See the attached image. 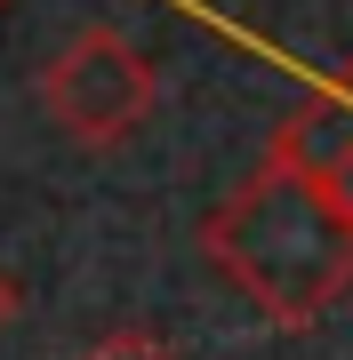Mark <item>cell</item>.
Returning a JSON list of instances; mask_svg holds the SVG:
<instances>
[{
  "label": "cell",
  "mask_w": 353,
  "mask_h": 360,
  "mask_svg": "<svg viewBox=\"0 0 353 360\" xmlns=\"http://www.w3.org/2000/svg\"><path fill=\"white\" fill-rule=\"evenodd\" d=\"M201 257L273 328H314L353 288V208L321 176L265 160L201 217Z\"/></svg>",
  "instance_id": "cell-1"
},
{
  "label": "cell",
  "mask_w": 353,
  "mask_h": 360,
  "mask_svg": "<svg viewBox=\"0 0 353 360\" xmlns=\"http://www.w3.org/2000/svg\"><path fill=\"white\" fill-rule=\"evenodd\" d=\"M161 104V72L120 25H80L40 65V112L80 153H120Z\"/></svg>",
  "instance_id": "cell-2"
},
{
  "label": "cell",
  "mask_w": 353,
  "mask_h": 360,
  "mask_svg": "<svg viewBox=\"0 0 353 360\" xmlns=\"http://www.w3.org/2000/svg\"><path fill=\"white\" fill-rule=\"evenodd\" d=\"M265 56H273L281 72H297L305 89H321V96H329V104H337V112H345V168H337V184H329V193H337V200L353 208V56H345V65H329V72L297 65V56H281V49H265Z\"/></svg>",
  "instance_id": "cell-3"
},
{
  "label": "cell",
  "mask_w": 353,
  "mask_h": 360,
  "mask_svg": "<svg viewBox=\"0 0 353 360\" xmlns=\"http://www.w3.org/2000/svg\"><path fill=\"white\" fill-rule=\"evenodd\" d=\"M73 360H185L169 336H144V328H113V336H97L89 352H73Z\"/></svg>",
  "instance_id": "cell-4"
},
{
  "label": "cell",
  "mask_w": 353,
  "mask_h": 360,
  "mask_svg": "<svg viewBox=\"0 0 353 360\" xmlns=\"http://www.w3.org/2000/svg\"><path fill=\"white\" fill-rule=\"evenodd\" d=\"M8 321H16V281H8V264H0V336H8Z\"/></svg>",
  "instance_id": "cell-5"
},
{
  "label": "cell",
  "mask_w": 353,
  "mask_h": 360,
  "mask_svg": "<svg viewBox=\"0 0 353 360\" xmlns=\"http://www.w3.org/2000/svg\"><path fill=\"white\" fill-rule=\"evenodd\" d=\"M0 8H8V0H0Z\"/></svg>",
  "instance_id": "cell-6"
}]
</instances>
